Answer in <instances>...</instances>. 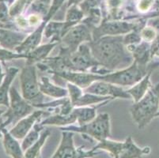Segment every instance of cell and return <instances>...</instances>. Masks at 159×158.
<instances>
[{"label":"cell","instance_id":"cell-1","mask_svg":"<svg viewBox=\"0 0 159 158\" xmlns=\"http://www.w3.org/2000/svg\"><path fill=\"white\" fill-rule=\"evenodd\" d=\"M124 36H105L88 43L99 64L110 71L128 67L134 62L123 41Z\"/></svg>","mask_w":159,"mask_h":158},{"label":"cell","instance_id":"cell-2","mask_svg":"<svg viewBox=\"0 0 159 158\" xmlns=\"http://www.w3.org/2000/svg\"><path fill=\"white\" fill-rule=\"evenodd\" d=\"M159 112V82L150 87L148 92L130 108V114L139 129H143L157 117Z\"/></svg>","mask_w":159,"mask_h":158},{"label":"cell","instance_id":"cell-3","mask_svg":"<svg viewBox=\"0 0 159 158\" xmlns=\"http://www.w3.org/2000/svg\"><path fill=\"white\" fill-rule=\"evenodd\" d=\"M62 131L78 132L93 138L97 142H101L105 139L109 138L111 134L110 116L108 113H101L94 120L82 126L70 125L60 127Z\"/></svg>","mask_w":159,"mask_h":158},{"label":"cell","instance_id":"cell-4","mask_svg":"<svg viewBox=\"0 0 159 158\" xmlns=\"http://www.w3.org/2000/svg\"><path fill=\"white\" fill-rule=\"evenodd\" d=\"M20 84L22 97L26 101L33 105L43 103L44 94L40 90L37 65L25 64L20 74Z\"/></svg>","mask_w":159,"mask_h":158},{"label":"cell","instance_id":"cell-5","mask_svg":"<svg viewBox=\"0 0 159 158\" xmlns=\"http://www.w3.org/2000/svg\"><path fill=\"white\" fill-rule=\"evenodd\" d=\"M33 104L20 95L15 87H11L10 89V107L2 115V117L7 119L3 124L6 127L11 124H16L21 119L33 113Z\"/></svg>","mask_w":159,"mask_h":158},{"label":"cell","instance_id":"cell-6","mask_svg":"<svg viewBox=\"0 0 159 158\" xmlns=\"http://www.w3.org/2000/svg\"><path fill=\"white\" fill-rule=\"evenodd\" d=\"M146 25V21L140 20L139 22H128L124 21H103L98 27L91 29L93 40L105 36H124L133 30H141Z\"/></svg>","mask_w":159,"mask_h":158},{"label":"cell","instance_id":"cell-7","mask_svg":"<svg viewBox=\"0 0 159 158\" xmlns=\"http://www.w3.org/2000/svg\"><path fill=\"white\" fill-rule=\"evenodd\" d=\"M84 146L75 147L74 142V132L62 131L61 141L57 150L50 158H91L101 152L84 150Z\"/></svg>","mask_w":159,"mask_h":158},{"label":"cell","instance_id":"cell-8","mask_svg":"<svg viewBox=\"0 0 159 158\" xmlns=\"http://www.w3.org/2000/svg\"><path fill=\"white\" fill-rule=\"evenodd\" d=\"M64 1L65 0H53L52 5L49 8L48 12L45 15V17L42 21V22L40 23V25L34 30L33 33H32L30 35H28V37L25 38V40L23 41L21 45L16 47V52H18V53L26 54V53H29L40 45V42L42 40V37L46 25L48 23L49 20L53 17V15L56 14V11L61 7Z\"/></svg>","mask_w":159,"mask_h":158},{"label":"cell","instance_id":"cell-9","mask_svg":"<svg viewBox=\"0 0 159 158\" xmlns=\"http://www.w3.org/2000/svg\"><path fill=\"white\" fill-rule=\"evenodd\" d=\"M70 71L90 72L95 74L97 69L101 66L92 55L87 43H82L74 53L70 54Z\"/></svg>","mask_w":159,"mask_h":158},{"label":"cell","instance_id":"cell-10","mask_svg":"<svg viewBox=\"0 0 159 158\" xmlns=\"http://www.w3.org/2000/svg\"><path fill=\"white\" fill-rule=\"evenodd\" d=\"M93 40L92 32L87 25L83 23L74 26L61 39V46L63 49L72 54L79 48V46L86 42Z\"/></svg>","mask_w":159,"mask_h":158},{"label":"cell","instance_id":"cell-11","mask_svg":"<svg viewBox=\"0 0 159 158\" xmlns=\"http://www.w3.org/2000/svg\"><path fill=\"white\" fill-rule=\"evenodd\" d=\"M83 90L85 93H88L104 96V97H112L114 99L115 98L131 99V96L128 94L127 90H124L122 87L106 82H101V81L95 82Z\"/></svg>","mask_w":159,"mask_h":158},{"label":"cell","instance_id":"cell-12","mask_svg":"<svg viewBox=\"0 0 159 158\" xmlns=\"http://www.w3.org/2000/svg\"><path fill=\"white\" fill-rule=\"evenodd\" d=\"M50 115L51 114L48 111H44L43 109L36 110L28 116L19 120L15 124V126L10 130V133L13 137H14L18 140L23 139L43 115L48 116Z\"/></svg>","mask_w":159,"mask_h":158},{"label":"cell","instance_id":"cell-13","mask_svg":"<svg viewBox=\"0 0 159 158\" xmlns=\"http://www.w3.org/2000/svg\"><path fill=\"white\" fill-rule=\"evenodd\" d=\"M39 86L40 92L44 95L48 96L55 99L68 97V90L63 87L58 86L51 82L50 78L47 76H43L39 80Z\"/></svg>","mask_w":159,"mask_h":158},{"label":"cell","instance_id":"cell-14","mask_svg":"<svg viewBox=\"0 0 159 158\" xmlns=\"http://www.w3.org/2000/svg\"><path fill=\"white\" fill-rule=\"evenodd\" d=\"M149 146L141 148L133 141L131 136H128L125 141L123 142L122 150L119 158H143V155H148L150 153Z\"/></svg>","mask_w":159,"mask_h":158},{"label":"cell","instance_id":"cell-15","mask_svg":"<svg viewBox=\"0 0 159 158\" xmlns=\"http://www.w3.org/2000/svg\"><path fill=\"white\" fill-rule=\"evenodd\" d=\"M28 35L25 33L0 29V45L3 48L11 50L18 47L23 43Z\"/></svg>","mask_w":159,"mask_h":158},{"label":"cell","instance_id":"cell-16","mask_svg":"<svg viewBox=\"0 0 159 158\" xmlns=\"http://www.w3.org/2000/svg\"><path fill=\"white\" fill-rule=\"evenodd\" d=\"M19 72L17 67H9L5 74L3 80L0 85V105L10 107V89L11 85Z\"/></svg>","mask_w":159,"mask_h":158},{"label":"cell","instance_id":"cell-17","mask_svg":"<svg viewBox=\"0 0 159 158\" xmlns=\"http://www.w3.org/2000/svg\"><path fill=\"white\" fill-rule=\"evenodd\" d=\"M126 48L132 55L134 61L139 64L147 66L149 61L152 59L150 53V43L142 41L137 45L126 46Z\"/></svg>","mask_w":159,"mask_h":158},{"label":"cell","instance_id":"cell-18","mask_svg":"<svg viewBox=\"0 0 159 158\" xmlns=\"http://www.w3.org/2000/svg\"><path fill=\"white\" fill-rule=\"evenodd\" d=\"M2 134H3L2 144L6 153L12 158H23L24 151L21 146L18 142V139L13 137L10 131H8L6 128H3L2 130Z\"/></svg>","mask_w":159,"mask_h":158},{"label":"cell","instance_id":"cell-19","mask_svg":"<svg viewBox=\"0 0 159 158\" xmlns=\"http://www.w3.org/2000/svg\"><path fill=\"white\" fill-rule=\"evenodd\" d=\"M60 43L56 42H49L48 43L43 44V45H39L38 47L33 49L30 52L28 53V58L26 59V65H37V63H40L47 59L48 57L49 53L54 49L56 45H58Z\"/></svg>","mask_w":159,"mask_h":158},{"label":"cell","instance_id":"cell-20","mask_svg":"<svg viewBox=\"0 0 159 158\" xmlns=\"http://www.w3.org/2000/svg\"><path fill=\"white\" fill-rule=\"evenodd\" d=\"M112 100L105 101V102L99 104L98 105H95L94 107H79V108H74L73 112L76 115L77 122L79 126H82L84 124H88L91 122L93 120L96 118L97 109L101 108L102 106H104L106 104L109 103Z\"/></svg>","mask_w":159,"mask_h":158},{"label":"cell","instance_id":"cell-21","mask_svg":"<svg viewBox=\"0 0 159 158\" xmlns=\"http://www.w3.org/2000/svg\"><path fill=\"white\" fill-rule=\"evenodd\" d=\"M153 70H150L142 80H140L139 82H137L136 84H135L129 89L127 90L134 102H138L139 101H140L148 92L150 87L152 86L151 82H150V76H151Z\"/></svg>","mask_w":159,"mask_h":158},{"label":"cell","instance_id":"cell-22","mask_svg":"<svg viewBox=\"0 0 159 158\" xmlns=\"http://www.w3.org/2000/svg\"><path fill=\"white\" fill-rule=\"evenodd\" d=\"M77 122L76 115L72 112L69 115H60V114H53L47 116L39 124L43 127L45 126H58V127H66L74 124Z\"/></svg>","mask_w":159,"mask_h":158},{"label":"cell","instance_id":"cell-23","mask_svg":"<svg viewBox=\"0 0 159 158\" xmlns=\"http://www.w3.org/2000/svg\"><path fill=\"white\" fill-rule=\"evenodd\" d=\"M84 17V14L77 5L70 7L66 15V20L63 22V28L62 31V37L66 34L72 27L77 25Z\"/></svg>","mask_w":159,"mask_h":158},{"label":"cell","instance_id":"cell-24","mask_svg":"<svg viewBox=\"0 0 159 158\" xmlns=\"http://www.w3.org/2000/svg\"><path fill=\"white\" fill-rule=\"evenodd\" d=\"M123 142L113 141L109 138L105 139L101 142H98V144L92 149L93 151L101 150L102 151L108 152L112 158H119L122 150Z\"/></svg>","mask_w":159,"mask_h":158},{"label":"cell","instance_id":"cell-25","mask_svg":"<svg viewBox=\"0 0 159 158\" xmlns=\"http://www.w3.org/2000/svg\"><path fill=\"white\" fill-rule=\"evenodd\" d=\"M108 100H114L112 97H104V96H98L95 94L85 93L74 104V108H79V107H87L90 105H98L99 104L108 101Z\"/></svg>","mask_w":159,"mask_h":158},{"label":"cell","instance_id":"cell-26","mask_svg":"<svg viewBox=\"0 0 159 158\" xmlns=\"http://www.w3.org/2000/svg\"><path fill=\"white\" fill-rule=\"evenodd\" d=\"M51 134V131L48 129H44L41 132L40 136V138L38 141L33 144V146H30L28 150H26L24 152V156L23 158H37L40 155L41 149L45 144L47 139Z\"/></svg>","mask_w":159,"mask_h":158},{"label":"cell","instance_id":"cell-27","mask_svg":"<svg viewBox=\"0 0 159 158\" xmlns=\"http://www.w3.org/2000/svg\"><path fill=\"white\" fill-rule=\"evenodd\" d=\"M63 28V22L62 21H50L44 29V34L47 39L52 38L50 42L60 43L62 39V31Z\"/></svg>","mask_w":159,"mask_h":158},{"label":"cell","instance_id":"cell-28","mask_svg":"<svg viewBox=\"0 0 159 158\" xmlns=\"http://www.w3.org/2000/svg\"><path fill=\"white\" fill-rule=\"evenodd\" d=\"M44 129V127L40 125L39 123L34 125V127L27 134V135L23 138V142L21 143V148H22L23 151L25 152L26 150H28L30 146H33V144H35L38 141V139L40 138V134H41Z\"/></svg>","mask_w":159,"mask_h":158},{"label":"cell","instance_id":"cell-29","mask_svg":"<svg viewBox=\"0 0 159 158\" xmlns=\"http://www.w3.org/2000/svg\"><path fill=\"white\" fill-rule=\"evenodd\" d=\"M66 86H67V90H68V97L70 99L72 106L74 107V104H75V102L83 95L84 90L81 89L80 87H79L78 85L70 83V82H67Z\"/></svg>","mask_w":159,"mask_h":158},{"label":"cell","instance_id":"cell-30","mask_svg":"<svg viewBox=\"0 0 159 158\" xmlns=\"http://www.w3.org/2000/svg\"><path fill=\"white\" fill-rule=\"evenodd\" d=\"M140 31L141 30H133L130 33H127L126 35H124V44L125 46H131L137 45L142 42L141 37H140Z\"/></svg>","mask_w":159,"mask_h":158},{"label":"cell","instance_id":"cell-31","mask_svg":"<svg viewBox=\"0 0 159 158\" xmlns=\"http://www.w3.org/2000/svg\"><path fill=\"white\" fill-rule=\"evenodd\" d=\"M28 58V53H18V52H13L11 50L6 48H0V61H8L12 59H25Z\"/></svg>","mask_w":159,"mask_h":158},{"label":"cell","instance_id":"cell-32","mask_svg":"<svg viewBox=\"0 0 159 158\" xmlns=\"http://www.w3.org/2000/svg\"><path fill=\"white\" fill-rule=\"evenodd\" d=\"M140 37L142 41L151 43L157 37V33L153 27L147 25L144 26L140 31Z\"/></svg>","mask_w":159,"mask_h":158},{"label":"cell","instance_id":"cell-33","mask_svg":"<svg viewBox=\"0 0 159 158\" xmlns=\"http://www.w3.org/2000/svg\"><path fill=\"white\" fill-rule=\"evenodd\" d=\"M102 0H83L80 4V9L83 12V14H87L91 10L98 8Z\"/></svg>","mask_w":159,"mask_h":158},{"label":"cell","instance_id":"cell-34","mask_svg":"<svg viewBox=\"0 0 159 158\" xmlns=\"http://www.w3.org/2000/svg\"><path fill=\"white\" fill-rule=\"evenodd\" d=\"M154 0H141L138 4V10L142 13H146L153 7Z\"/></svg>","mask_w":159,"mask_h":158},{"label":"cell","instance_id":"cell-35","mask_svg":"<svg viewBox=\"0 0 159 158\" xmlns=\"http://www.w3.org/2000/svg\"><path fill=\"white\" fill-rule=\"evenodd\" d=\"M10 11L3 2H0V21L7 22L9 20Z\"/></svg>","mask_w":159,"mask_h":158},{"label":"cell","instance_id":"cell-36","mask_svg":"<svg viewBox=\"0 0 159 158\" xmlns=\"http://www.w3.org/2000/svg\"><path fill=\"white\" fill-rule=\"evenodd\" d=\"M150 53H151V58H154L155 56L159 57V35L157 34V37L155 40L150 43Z\"/></svg>","mask_w":159,"mask_h":158},{"label":"cell","instance_id":"cell-37","mask_svg":"<svg viewBox=\"0 0 159 158\" xmlns=\"http://www.w3.org/2000/svg\"><path fill=\"white\" fill-rule=\"evenodd\" d=\"M28 24L30 26H34L37 25L38 23H40V15H37V14H31L30 17H28Z\"/></svg>","mask_w":159,"mask_h":158},{"label":"cell","instance_id":"cell-38","mask_svg":"<svg viewBox=\"0 0 159 158\" xmlns=\"http://www.w3.org/2000/svg\"><path fill=\"white\" fill-rule=\"evenodd\" d=\"M148 25L153 27L157 31V34L159 35V17L150 18L148 21Z\"/></svg>","mask_w":159,"mask_h":158},{"label":"cell","instance_id":"cell-39","mask_svg":"<svg viewBox=\"0 0 159 158\" xmlns=\"http://www.w3.org/2000/svg\"><path fill=\"white\" fill-rule=\"evenodd\" d=\"M152 10H154V12L149 14V16H147V17L152 18V17H159V0H156L155 2H154V4H153Z\"/></svg>","mask_w":159,"mask_h":158},{"label":"cell","instance_id":"cell-40","mask_svg":"<svg viewBox=\"0 0 159 158\" xmlns=\"http://www.w3.org/2000/svg\"><path fill=\"white\" fill-rule=\"evenodd\" d=\"M122 3V0H108V7L111 11H115Z\"/></svg>","mask_w":159,"mask_h":158},{"label":"cell","instance_id":"cell-41","mask_svg":"<svg viewBox=\"0 0 159 158\" xmlns=\"http://www.w3.org/2000/svg\"><path fill=\"white\" fill-rule=\"evenodd\" d=\"M16 22L18 25L21 27V28H25V27H27L28 25V21H27L25 17H18L17 19H16Z\"/></svg>","mask_w":159,"mask_h":158},{"label":"cell","instance_id":"cell-42","mask_svg":"<svg viewBox=\"0 0 159 158\" xmlns=\"http://www.w3.org/2000/svg\"><path fill=\"white\" fill-rule=\"evenodd\" d=\"M82 1H83V0H69L67 6L70 7L73 5H78V4H79L80 2H82Z\"/></svg>","mask_w":159,"mask_h":158},{"label":"cell","instance_id":"cell-43","mask_svg":"<svg viewBox=\"0 0 159 158\" xmlns=\"http://www.w3.org/2000/svg\"><path fill=\"white\" fill-rule=\"evenodd\" d=\"M5 74L2 70V65L0 64V85L2 83V81L3 80L4 77H5Z\"/></svg>","mask_w":159,"mask_h":158},{"label":"cell","instance_id":"cell-44","mask_svg":"<svg viewBox=\"0 0 159 158\" xmlns=\"http://www.w3.org/2000/svg\"><path fill=\"white\" fill-rule=\"evenodd\" d=\"M3 128H6V126L3 123H2V124H0V138H2V136H3V134H2V130H3Z\"/></svg>","mask_w":159,"mask_h":158},{"label":"cell","instance_id":"cell-45","mask_svg":"<svg viewBox=\"0 0 159 158\" xmlns=\"http://www.w3.org/2000/svg\"><path fill=\"white\" fill-rule=\"evenodd\" d=\"M4 112H5L4 110H0V116H2V115L4 114Z\"/></svg>","mask_w":159,"mask_h":158},{"label":"cell","instance_id":"cell-46","mask_svg":"<svg viewBox=\"0 0 159 158\" xmlns=\"http://www.w3.org/2000/svg\"><path fill=\"white\" fill-rule=\"evenodd\" d=\"M9 1H10V2H12L13 0H9Z\"/></svg>","mask_w":159,"mask_h":158},{"label":"cell","instance_id":"cell-47","mask_svg":"<svg viewBox=\"0 0 159 158\" xmlns=\"http://www.w3.org/2000/svg\"><path fill=\"white\" fill-rule=\"evenodd\" d=\"M2 1H3V0H0V2H2Z\"/></svg>","mask_w":159,"mask_h":158}]
</instances>
